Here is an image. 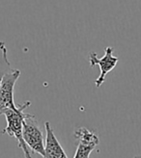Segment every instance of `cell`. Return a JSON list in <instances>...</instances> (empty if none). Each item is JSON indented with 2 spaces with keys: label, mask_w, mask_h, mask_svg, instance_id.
<instances>
[{
  "label": "cell",
  "mask_w": 141,
  "mask_h": 158,
  "mask_svg": "<svg viewBox=\"0 0 141 158\" xmlns=\"http://www.w3.org/2000/svg\"><path fill=\"white\" fill-rule=\"evenodd\" d=\"M113 47L107 46L105 49V55L101 58L97 56L96 52H90L89 54V63L90 67L94 68L98 66L100 68V75L95 80V85L97 88L103 85L105 81V76L118 64L119 58L113 55Z\"/></svg>",
  "instance_id": "3957f363"
},
{
  "label": "cell",
  "mask_w": 141,
  "mask_h": 158,
  "mask_svg": "<svg viewBox=\"0 0 141 158\" xmlns=\"http://www.w3.org/2000/svg\"><path fill=\"white\" fill-rule=\"evenodd\" d=\"M23 152V154H24V157L25 158H32V156H31V151L29 148H25Z\"/></svg>",
  "instance_id": "ba28073f"
},
{
  "label": "cell",
  "mask_w": 141,
  "mask_h": 158,
  "mask_svg": "<svg viewBox=\"0 0 141 158\" xmlns=\"http://www.w3.org/2000/svg\"><path fill=\"white\" fill-rule=\"evenodd\" d=\"M45 158H68L65 151L57 140L49 122H45Z\"/></svg>",
  "instance_id": "8992f818"
},
{
  "label": "cell",
  "mask_w": 141,
  "mask_h": 158,
  "mask_svg": "<svg viewBox=\"0 0 141 158\" xmlns=\"http://www.w3.org/2000/svg\"><path fill=\"white\" fill-rule=\"evenodd\" d=\"M135 158H141V154H139V155H136V156H135Z\"/></svg>",
  "instance_id": "9c48e42d"
},
{
  "label": "cell",
  "mask_w": 141,
  "mask_h": 158,
  "mask_svg": "<svg viewBox=\"0 0 141 158\" xmlns=\"http://www.w3.org/2000/svg\"><path fill=\"white\" fill-rule=\"evenodd\" d=\"M13 69L11 63L8 59V48L4 42H0V87L5 74Z\"/></svg>",
  "instance_id": "52a82bcc"
},
{
  "label": "cell",
  "mask_w": 141,
  "mask_h": 158,
  "mask_svg": "<svg viewBox=\"0 0 141 158\" xmlns=\"http://www.w3.org/2000/svg\"><path fill=\"white\" fill-rule=\"evenodd\" d=\"M31 105L30 101H25L22 104H19L17 109H7L3 112L2 115L5 116L7 125L1 131L2 134H7L10 137L15 138L18 141L19 148L24 151L25 148H28L26 144L23 141L22 137V129H23V121L26 116L24 113L25 109H27Z\"/></svg>",
  "instance_id": "6da1fadb"
},
{
  "label": "cell",
  "mask_w": 141,
  "mask_h": 158,
  "mask_svg": "<svg viewBox=\"0 0 141 158\" xmlns=\"http://www.w3.org/2000/svg\"><path fill=\"white\" fill-rule=\"evenodd\" d=\"M21 74L20 69H13L10 73L5 74L0 87V115L7 109H17L19 105H15L14 92L15 85Z\"/></svg>",
  "instance_id": "277c9868"
},
{
  "label": "cell",
  "mask_w": 141,
  "mask_h": 158,
  "mask_svg": "<svg viewBox=\"0 0 141 158\" xmlns=\"http://www.w3.org/2000/svg\"><path fill=\"white\" fill-rule=\"evenodd\" d=\"M22 137L31 152L40 154L44 158L45 157L44 133L34 115L26 114L23 121Z\"/></svg>",
  "instance_id": "7a4b0ae2"
},
{
  "label": "cell",
  "mask_w": 141,
  "mask_h": 158,
  "mask_svg": "<svg viewBox=\"0 0 141 158\" xmlns=\"http://www.w3.org/2000/svg\"><path fill=\"white\" fill-rule=\"evenodd\" d=\"M74 137L78 142L74 158H89L92 152L100 144L97 134L83 126L75 129Z\"/></svg>",
  "instance_id": "5b68a950"
}]
</instances>
